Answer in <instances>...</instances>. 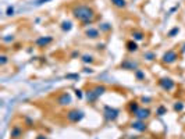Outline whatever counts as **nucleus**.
Segmentation results:
<instances>
[{
	"instance_id": "obj_1",
	"label": "nucleus",
	"mask_w": 185,
	"mask_h": 139,
	"mask_svg": "<svg viewBox=\"0 0 185 139\" xmlns=\"http://www.w3.org/2000/svg\"><path fill=\"white\" fill-rule=\"evenodd\" d=\"M71 14L73 18L77 19L78 22H81L82 25H90L96 21L98 15L96 11L92 6L89 4H75L71 8Z\"/></svg>"
},
{
	"instance_id": "obj_2",
	"label": "nucleus",
	"mask_w": 185,
	"mask_h": 139,
	"mask_svg": "<svg viewBox=\"0 0 185 139\" xmlns=\"http://www.w3.org/2000/svg\"><path fill=\"white\" fill-rule=\"evenodd\" d=\"M85 117V113L79 108H70V110L65 111V120L71 124H78L84 120Z\"/></svg>"
},
{
	"instance_id": "obj_3",
	"label": "nucleus",
	"mask_w": 185,
	"mask_h": 139,
	"mask_svg": "<svg viewBox=\"0 0 185 139\" xmlns=\"http://www.w3.org/2000/svg\"><path fill=\"white\" fill-rule=\"evenodd\" d=\"M120 116V110L116 107H111V106H103V118L106 121H110V122H114Z\"/></svg>"
},
{
	"instance_id": "obj_4",
	"label": "nucleus",
	"mask_w": 185,
	"mask_h": 139,
	"mask_svg": "<svg viewBox=\"0 0 185 139\" xmlns=\"http://www.w3.org/2000/svg\"><path fill=\"white\" fill-rule=\"evenodd\" d=\"M178 57H179L178 52H177V50H174V49H170V50H167V52L163 53V56H162V63L164 64V65H171V64L177 63Z\"/></svg>"
},
{
	"instance_id": "obj_5",
	"label": "nucleus",
	"mask_w": 185,
	"mask_h": 139,
	"mask_svg": "<svg viewBox=\"0 0 185 139\" xmlns=\"http://www.w3.org/2000/svg\"><path fill=\"white\" fill-rule=\"evenodd\" d=\"M157 85H159V88H162L164 92H171L174 88H175V82H174L171 78H160L159 81H157Z\"/></svg>"
},
{
	"instance_id": "obj_6",
	"label": "nucleus",
	"mask_w": 185,
	"mask_h": 139,
	"mask_svg": "<svg viewBox=\"0 0 185 139\" xmlns=\"http://www.w3.org/2000/svg\"><path fill=\"white\" fill-rule=\"evenodd\" d=\"M56 103L59 106H61V107H67V106H70L71 103H73V96H71L68 92H61V93L56 97Z\"/></svg>"
},
{
	"instance_id": "obj_7",
	"label": "nucleus",
	"mask_w": 185,
	"mask_h": 139,
	"mask_svg": "<svg viewBox=\"0 0 185 139\" xmlns=\"http://www.w3.org/2000/svg\"><path fill=\"white\" fill-rule=\"evenodd\" d=\"M129 127H131L134 131H137V132H146V131H148V124H146V121L137 120V118H135V121H132L131 124H129Z\"/></svg>"
},
{
	"instance_id": "obj_8",
	"label": "nucleus",
	"mask_w": 185,
	"mask_h": 139,
	"mask_svg": "<svg viewBox=\"0 0 185 139\" xmlns=\"http://www.w3.org/2000/svg\"><path fill=\"white\" fill-rule=\"evenodd\" d=\"M135 118L137 120H142V121H146V120H149L152 117V110L149 107H141L139 110H138V113L135 114Z\"/></svg>"
},
{
	"instance_id": "obj_9",
	"label": "nucleus",
	"mask_w": 185,
	"mask_h": 139,
	"mask_svg": "<svg viewBox=\"0 0 185 139\" xmlns=\"http://www.w3.org/2000/svg\"><path fill=\"white\" fill-rule=\"evenodd\" d=\"M120 68H123V70H128V71H135V70L139 68V65H138L137 61L131 60V58H125L124 61H121Z\"/></svg>"
},
{
	"instance_id": "obj_10",
	"label": "nucleus",
	"mask_w": 185,
	"mask_h": 139,
	"mask_svg": "<svg viewBox=\"0 0 185 139\" xmlns=\"http://www.w3.org/2000/svg\"><path fill=\"white\" fill-rule=\"evenodd\" d=\"M52 42H53V36L46 35V36H39V38L35 40V44H36L38 47H40V49H43V47H48Z\"/></svg>"
},
{
	"instance_id": "obj_11",
	"label": "nucleus",
	"mask_w": 185,
	"mask_h": 139,
	"mask_svg": "<svg viewBox=\"0 0 185 139\" xmlns=\"http://www.w3.org/2000/svg\"><path fill=\"white\" fill-rule=\"evenodd\" d=\"M84 35H85V38H88V39H99L100 38V35H102V32L99 31V28L89 27V28L85 29Z\"/></svg>"
},
{
	"instance_id": "obj_12",
	"label": "nucleus",
	"mask_w": 185,
	"mask_h": 139,
	"mask_svg": "<svg viewBox=\"0 0 185 139\" xmlns=\"http://www.w3.org/2000/svg\"><path fill=\"white\" fill-rule=\"evenodd\" d=\"M24 135V129L21 125L15 124L11 127V129H10V138L11 139H20L21 136Z\"/></svg>"
},
{
	"instance_id": "obj_13",
	"label": "nucleus",
	"mask_w": 185,
	"mask_h": 139,
	"mask_svg": "<svg viewBox=\"0 0 185 139\" xmlns=\"http://www.w3.org/2000/svg\"><path fill=\"white\" fill-rule=\"evenodd\" d=\"M139 108H141V103L137 102V100H131V102L127 104V111H128L131 116H135Z\"/></svg>"
},
{
	"instance_id": "obj_14",
	"label": "nucleus",
	"mask_w": 185,
	"mask_h": 139,
	"mask_svg": "<svg viewBox=\"0 0 185 139\" xmlns=\"http://www.w3.org/2000/svg\"><path fill=\"white\" fill-rule=\"evenodd\" d=\"M125 47H127V52H128V53H137L138 50H139L138 42H135L134 39H131V40H127L125 42Z\"/></svg>"
},
{
	"instance_id": "obj_15",
	"label": "nucleus",
	"mask_w": 185,
	"mask_h": 139,
	"mask_svg": "<svg viewBox=\"0 0 185 139\" xmlns=\"http://www.w3.org/2000/svg\"><path fill=\"white\" fill-rule=\"evenodd\" d=\"M85 96H86L88 103H96V102H98V99H99V96L95 93V91H93L92 88L88 89V91L85 92Z\"/></svg>"
},
{
	"instance_id": "obj_16",
	"label": "nucleus",
	"mask_w": 185,
	"mask_h": 139,
	"mask_svg": "<svg viewBox=\"0 0 185 139\" xmlns=\"http://www.w3.org/2000/svg\"><path fill=\"white\" fill-rule=\"evenodd\" d=\"M131 36H132V39H134L135 42L145 40V32H143V31H141V29H134L131 32Z\"/></svg>"
},
{
	"instance_id": "obj_17",
	"label": "nucleus",
	"mask_w": 185,
	"mask_h": 139,
	"mask_svg": "<svg viewBox=\"0 0 185 139\" xmlns=\"http://www.w3.org/2000/svg\"><path fill=\"white\" fill-rule=\"evenodd\" d=\"M92 89L95 91V93L98 95L99 97L103 96V95L107 92V88H106V86H104V85H100V83H98V85H93V86H92Z\"/></svg>"
},
{
	"instance_id": "obj_18",
	"label": "nucleus",
	"mask_w": 185,
	"mask_h": 139,
	"mask_svg": "<svg viewBox=\"0 0 185 139\" xmlns=\"http://www.w3.org/2000/svg\"><path fill=\"white\" fill-rule=\"evenodd\" d=\"M60 28H61L63 32H70V31L73 29V21H70V19H64V21L61 22V25H60Z\"/></svg>"
},
{
	"instance_id": "obj_19",
	"label": "nucleus",
	"mask_w": 185,
	"mask_h": 139,
	"mask_svg": "<svg viewBox=\"0 0 185 139\" xmlns=\"http://www.w3.org/2000/svg\"><path fill=\"white\" fill-rule=\"evenodd\" d=\"M110 3L111 6H114L116 8H120V10L127 7V0H110Z\"/></svg>"
},
{
	"instance_id": "obj_20",
	"label": "nucleus",
	"mask_w": 185,
	"mask_h": 139,
	"mask_svg": "<svg viewBox=\"0 0 185 139\" xmlns=\"http://www.w3.org/2000/svg\"><path fill=\"white\" fill-rule=\"evenodd\" d=\"M185 108V103L181 102V100H178V102H174L173 104V110L175 111V113H182Z\"/></svg>"
},
{
	"instance_id": "obj_21",
	"label": "nucleus",
	"mask_w": 185,
	"mask_h": 139,
	"mask_svg": "<svg viewBox=\"0 0 185 139\" xmlns=\"http://www.w3.org/2000/svg\"><path fill=\"white\" fill-rule=\"evenodd\" d=\"M134 77L137 78V81H141V82L146 79V74H145V71H143V70H141V68L135 70V71H134Z\"/></svg>"
},
{
	"instance_id": "obj_22",
	"label": "nucleus",
	"mask_w": 185,
	"mask_h": 139,
	"mask_svg": "<svg viewBox=\"0 0 185 139\" xmlns=\"http://www.w3.org/2000/svg\"><path fill=\"white\" fill-rule=\"evenodd\" d=\"M81 61L84 64H93L95 63V57L92 54H82L81 56Z\"/></svg>"
},
{
	"instance_id": "obj_23",
	"label": "nucleus",
	"mask_w": 185,
	"mask_h": 139,
	"mask_svg": "<svg viewBox=\"0 0 185 139\" xmlns=\"http://www.w3.org/2000/svg\"><path fill=\"white\" fill-rule=\"evenodd\" d=\"M99 31L100 32H103V33H107V32H110L111 31V25L109 24V22H102V24H99Z\"/></svg>"
},
{
	"instance_id": "obj_24",
	"label": "nucleus",
	"mask_w": 185,
	"mask_h": 139,
	"mask_svg": "<svg viewBox=\"0 0 185 139\" xmlns=\"http://www.w3.org/2000/svg\"><path fill=\"white\" fill-rule=\"evenodd\" d=\"M143 58H145L146 61H153V60H156V53L154 52H145L143 53Z\"/></svg>"
},
{
	"instance_id": "obj_25",
	"label": "nucleus",
	"mask_w": 185,
	"mask_h": 139,
	"mask_svg": "<svg viewBox=\"0 0 185 139\" xmlns=\"http://www.w3.org/2000/svg\"><path fill=\"white\" fill-rule=\"evenodd\" d=\"M167 114V107L164 104H159L156 107V116H164Z\"/></svg>"
},
{
	"instance_id": "obj_26",
	"label": "nucleus",
	"mask_w": 185,
	"mask_h": 139,
	"mask_svg": "<svg viewBox=\"0 0 185 139\" xmlns=\"http://www.w3.org/2000/svg\"><path fill=\"white\" fill-rule=\"evenodd\" d=\"M178 33H179V28L174 27V28H171V29L167 32V36H168V38H174V36L178 35Z\"/></svg>"
},
{
	"instance_id": "obj_27",
	"label": "nucleus",
	"mask_w": 185,
	"mask_h": 139,
	"mask_svg": "<svg viewBox=\"0 0 185 139\" xmlns=\"http://www.w3.org/2000/svg\"><path fill=\"white\" fill-rule=\"evenodd\" d=\"M7 63H9V57H7L6 54H2V56H0V65L4 67Z\"/></svg>"
},
{
	"instance_id": "obj_28",
	"label": "nucleus",
	"mask_w": 185,
	"mask_h": 139,
	"mask_svg": "<svg viewBox=\"0 0 185 139\" xmlns=\"http://www.w3.org/2000/svg\"><path fill=\"white\" fill-rule=\"evenodd\" d=\"M141 103H143V104H150V103H152V97L142 96V97H141Z\"/></svg>"
},
{
	"instance_id": "obj_29",
	"label": "nucleus",
	"mask_w": 185,
	"mask_h": 139,
	"mask_svg": "<svg viewBox=\"0 0 185 139\" xmlns=\"http://www.w3.org/2000/svg\"><path fill=\"white\" fill-rule=\"evenodd\" d=\"M14 35H6V36H3V38H2V40H3V42H6V43H7V42H13V40H14Z\"/></svg>"
},
{
	"instance_id": "obj_30",
	"label": "nucleus",
	"mask_w": 185,
	"mask_h": 139,
	"mask_svg": "<svg viewBox=\"0 0 185 139\" xmlns=\"http://www.w3.org/2000/svg\"><path fill=\"white\" fill-rule=\"evenodd\" d=\"M6 15H9V17L14 15V7H11V6H9V7H7V10H6Z\"/></svg>"
},
{
	"instance_id": "obj_31",
	"label": "nucleus",
	"mask_w": 185,
	"mask_h": 139,
	"mask_svg": "<svg viewBox=\"0 0 185 139\" xmlns=\"http://www.w3.org/2000/svg\"><path fill=\"white\" fill-rule=\"evenodd\" d=\"M24 121H25V125H27V127H34V121H32L29 117H25V118H24Z\"/></svg>"
},
{
	"instance_id": "obj_32",
	"label": "nucleus",
	"mask_w": 185,
	"mask_h": 139,
	"mask_svg": "<svg viewBox=\"0 0 185 139\" xmlns=\"http://www.w3.org/2000/svg\"><path fill=\"white\" fill-rule=\"evenodd\" d=\"M74 92H75V96L78 97V99H82V97H84V92H82L81 89H75Z\"/></svg>"
},
{
	"instance_id": "obj_33",
	"label": "nucleus",
	"mask_w": 185,
	"mask_h": 139,
	"mask_svg": "<svg viewBox=\"0 0 185 139\" xmlns=\"http://www.w3.org/2000/svg\"><path fill=\"white\" fill-rule=\"evenodd\" d=\"M77 57H81V53H79L78 50H74V52L71 53V58H77Z\"/></svg>"
},
{
	"instance_id": "obj_34",
	"label": "nucleus",
	"mask_w": 185,
	"mask_h": 139,
	"mask_svg": "<svg viewBox=\"0 0 185 139\" xmlns=\"http://www.w3.org/2000/svg\"><path fill=\"white\" fill-rule=\"evenodd\" d=\"M84 72H85V74H93V68H92V67H85V68H84Z\"/></svg>"
},
{
	"instance_id": "obj_35",
	"label": "nucleus",
	"mask_w": 185,
	"mask_h": 139,
	"mask_svg": "<svg viewBox=\"0 0 185 139\" xmlns=\"http://www.w3.org/2000/svg\"><path fill=\"white\" fill-rule=\"evenodd\" d=\"M48 2H50V0H38L36 4H43V3H48Z\"/></svg>"
},
{
	"instance_id": "obj_36",
	"label": "nucleus",
	"mask_w": 185,
	"mask_h": 139,
	"mask_svg": "<svg viewBox=\"0 0 185 139\" xmlns=\"http://www.w3.org/2000/svg\"><path fill=\"white\" fill-rule=\"evenodd\" d=\"M78 77V74H68L67 75V78H77Z\"/></svg>"
},
{
	"instance_id": "obj_37",
	"label": "nucleus",
	"mask_w": 185,
	"mask_h": 139,
	"mask_svg": "<svg viewBox=\"0 0 185 139\" xmlns=\"http://www.w3.org/2000/svg\"><path fill=\"white\" fill-rule=\"evenodd\" d=\"M96 49H98V50H103L104 49V43H102V44H98V47H96Z\"/></svg>"
},
{
	"instance_id": "obj_38",
	"label": "nucleus",
	"mask_w": 185,
	"mask_h": 139,
	"mask_svg": "<svg viewBox=\"0 0 185 139\" xmlns=\"http://www.w3.org/2000/svg\"><path fill=\"white\" fill-rule=\"evenodd\" d=\"M36 139H48V138H46L45 135H38V136H36Z\"/></svg>"
},
{
	"instance_id": "obj_39",
	"label": "nucleus",
	"mask_w": 185,
	"mask_h": 139,
	"mask_svg": "<svg viewBox=\"0 0 185 139\" xmlns=\"http://www.w3.org/2000/svg\"><path fill=\"white\" fill-rule=\"evenodd\" d=\"M184 52H185V43L182 44V49H181V53H184Z\"/></svg>"
}]
</instances>
